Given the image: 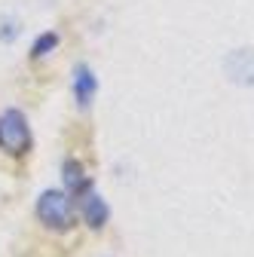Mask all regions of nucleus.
<instances>
[{
    "instance_id": "f257e3e1",
    "label": "nucleus",
    "mask_w": 254,
    "mask_h": 257,
    "mask_svg": "<svg viewBox=\"0 0 254 257\" xmlns=\"http://www.w3.org/2000/svg\"><path fill=\"white\" fill-rule=\"evenodd\" d=\"M37 217L49 227H68L71 223V199L65 190H46L37 199Z\"/></svg>"
},
{
    "instance_id": "f03ea898",
    "label": "nucleus",
    "mask_w": 254,
    "mask_h": 257,
    "mask_svg": "<svg viewBox=\"0 0 254 257\" xmlns=\"http://www.w3.org/2000/svg\"><path fill=\"white\" fill-rule=\"evenodd\" d=\"M31 144L28 122L19 110H7L0 116V147H7L10 153H25Z\"/></svg>"
},
{
    "instance_id": "7ed1b4c3",
    "label": "nucleus",
    "mask_w": 254,
    "mask_h": 257,
    "mask_svg": "<svg viewBox=\"0 0 254 257\" xmlns=\"http://www.w3.org/2000/svg\"><path fill=\"white\" fill-rule=\"evenodd\" d=\"M224 71L239 86H254V49H233L224 58Z\"/></svg>"
},
{
    "instance_id": "20e7f679",
    "label": "nucleus",
    "mask_w": 254,
    "mask_h": 257,
    "mask_svg": "<svg viewBox=\"0 0 254 257\" xmlns=\"http://www.w3.org/2000/svg\"><path fill=\"white\" fill-rule=\"evenodd\" d=\"M95 89H98V80H95V74L89 71V64H77V71H74V95H77L80 107H89Z\"/></svg>"
},
{
    "instance_id": "39448f33",
    "label": "nucleus",
    "mask_w": 254,
    "mask_h": 257,
    "mask_svg": "<svg viewBox=\"0 0 254 257\" xmlns=\"http://www.w3.org/2000/svg\"><path fill=\"white\" fill-rule=\"evenodd\" d=\"M83 217L89 227H104V220H107V202L98 196V193H86V199H83Z\"/></svg>"
},
{
    "instance_id": "423d86ee",
    "label": "nucleus",
    "mask_w": 254,
    "mask_h": 257,
    "mask_svg": "<svg viewBox=\"0 0 254 257\" xmlns=\"http://www.w3.org/2000/svg\"><path fill=\"white\" fill-rule=\"evenodd\" d=\"M65 184H68L71 190L86 187V181H83V166L74 163V159H68V163H65Z\"/></svg>"
},
{
    "instance_id": "0eeeda50",
    "label": "nucleus",
    "mask_w": 254,
    "mask_h": 257,
    "mask_svg": "<svg viewBox=\"0 0 254 257\" xmlns=\"http://www.w3.org/2000/svg\"><path fill=\"white\" fill-rule=\"evenodd\" d=\"M55 43H58V34L46 31V34H40V37H37V43H34V49H31V55L40 58V55H46L49 49H55Z\"/></svg>"
},
{
    "instance_id": "6e6552de",
    "label": "nucleus",
    "mask_w": 254,
    "mask_h": 257,
    "mask_svg": "<svg viewBox=\"0 0 254 257\" xmlns=\"http://www.w3.org/2000/svg\"><path fill=\"white\" fill-rule=\"evenodd\" d=\"M16 37H19V22L16 19H4V22H0V40L13 43Z\"/></svg>"
}]
</instances>
